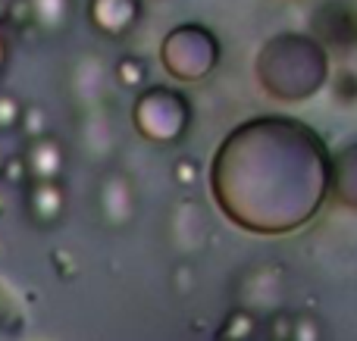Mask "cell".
<instances>
[{"instance_id": "obj_1", "label": "cell", "mask_w": 357, "mask_h": 341, "mask_svg": "<svg viewBox=\"0 0 357 341\" xmlns=\"http://www.w3.org/2000/svg\"><path fill=\"white\" fill-rule=\"evenodd\" d=\"M132 122H135L138 135H144L148 141H178L188 125V104L182 94L169 91V88H151L135 100Z\"/></svg>"}, {"instance_id": "obj_2", "label": "cell", "mask_w": 357, "mask_h": 341, "mask_svg": "<svg viewBox=\"0 0 357 341\" xmlns=\"http://www.w3.org/2000/svg\"><path fill=\"white\" fill-rule=\"evenodd\" d=\"M94 207L104 225L123 229L135 219V188L126 173H104L94 191Z\"/></svg>"}, {"instance_id": "obj_3", "label": "cell", "mask_w": 357, "mask_h": 341, "mask_svg": "<svg viewBox=\"0 0 357 341\" xmlns=\"http://www.w3.org/2000/svg\"><path fill=\"white\" fill-rule=\"evenodd\" d=\"M142 19V0H88V22L98 35L119 41Z\"/></svg>"}, {"instance_id": "obj_4", "label": "cell", "mask_w": 357, "mask_h": 341, "mask_svg": "<svg viewBox=\"0 0 357 341\" xmlns=\"http://www.w3.org/2000/svg\"><path fill=\"white\" fill-rule=\"evenodd\" d=\"M25 213L38 229H54L66 216V191H63L60 182H29Z\"/></svg>"}, {"instance_id": "obj_5", "label": "cell", "mask_w": 357, "mask_h": 341, "mask_svg": "<svg viewBox=\"0 0 357 341\" xmlns=\"http://www.w3.org/2000/svg\"><path fill=\"white\" fill-rule=\"evenodd\" d=\"M22 160L29 166L31 182H60L66 150H63V144L54 135H44V138H35V141H25Z\"/></svg>"}, {"instance_id": "obj_6", "label": "cell", "mask_w": 357, "mask_h": 341, "mask_svg": "<svg viewBox=\"0 0 357 341\" xmlns=\"http://www.w3.org/2000/svg\"><path fill=\"white\" fill-rule=\"evenodd\" d=\"M25 329V307L10 285L0 279V335L16 338Z\"/></svg>"}, {"instance_id": "obj_7", "label": "cell", "mask_w": 357, "mask_h": 341, "mask_svg": "<svg viewBox=\"0 0 357 341\" xmlns=\"http://www.w3.org/2000/svg\"><path fill=\"white\" fill-rule=\"evenodd\" d=\"M31 10H35L38 29H41L44 35H56V31L66 29L73 0H31Z\"/></svg>"}, {"instance_id": "obj_8", "label": "cell", "mask_w": 357, "mask_h": 341, "mask_svg": "<svg viewBox=\"0 0 357 341\" xmlns=\"http://www.w3.org/2000/svg\"><path fill=\"white\" fill-rule=\"evenodd\" d=\"M113 79L123 91H142L144 81H148V63L138 60V56H123L113 69Z\"/></svg>"}, {"instance_id": "obj_9", "label": "cell", "mask_w": 357, "mask_h": 341, "mask_svg": "<svg viewBox=\"0 0 357 341\" xmlns=\"http://www.w3.org/2000/svg\"><path fill=\"white\" fill-rule=\"evenodd\" d=\"M19 129H22L25 141H35V138L50 135L47 110H44V106H38V104H25V110H22V122H19Z\"/></svg>"}, {"instance_id": "obj_10", "label": "cell", "mask_w": 357, "mask_h": 341, "mask_svg": "<svg viewBox=\"0 0 357 341\" xmlns=\"http://www.w3.org/2000/svg\"><path fill=\"white\" fill-rule=\"evenodd\" d=\"M22 110L25 104L10 91H0V132H10V129H19L22 122Z\"/></svg>"}, {"instance_id": "obj_11", "label": "cell", "mask_w": 357, "mask_h": 341, "mask_svg": "<svg viewBox=\"0 0 357 341\" xmlns=\"http://www.w3.org/2000/svg\"><path fill=\"white\" fill-rule=\"evenodd\" d=\"M50 267H54L56 279H63V282H69V279L79 276V260H75V254L73 251H66V248L50 251Z\"/></svg>"}, {"instance_id": "obj_12", "label": "cell", "mask_w": 357, "mask_h": 341, "mask_svg": "<svg viewBox=\"0 0 357 341\" xmlns=\"http://www.w3.org/2000/svg\"><path fill=\"white\" fill-rule=\"evenodd\" d=\"M3 182H6V185H13V188H29L31 175H29V166H25L22 154L6 157V163H3Z\"/></svg>"}, {"instance_id": "obj_13", "label": "cell", "mask_w": 357, "mask_h": 341, "mask_svg": "<svg viewBox=\"0 0 357 341\" xmlns=\"http://www.w3.org/2000/svg\"><path fill=\"white\" fill-rule=\"evenodd\" d=\"M10 25L13 29H31L35 25L31 0H10Z\"/></svg>"}, {"instance_id": "obj_14", "label": "cell", "mask_w": 357, "mask_h": 341, "mask_svg": "<svg viewBox=\"0 0 357 341\" xmlns=\"http://www.w3.org/2000/svg\"><path fill=\"white\" fill-rule=\"evenodd\" d=\"M173 179H176V185H182V188H191L197 182V166H195V160H178L176 166H173Z\"/></svg>"}, {"instance_id": "obj_15", "label": "cell", "mask_w": 357, "mask_h": 341, "mask_svg": "<svg viewBox=\"0 0 357 341\" xmlns=\"http://www.w3.org/2000/svg\"><path fill=\"white\" fill-rule=\"evenodd\" d=\"M0 25H10V0H0Z\"/></svg>"}, {"instance_id": "obj_16", "label": "cell", "mask_w": 357, "mask_h": 341, "mask_svg": "<svg viewBox=\"0 0 357 341\" xmlns=\"http://www.w3.org/2000/svg\"><path fill=\"white\" fill-rule=\"evenodd\" d=\"M3 66H6V47H3V41H0V72H3Z\"/></svg>"}, {"instance_id": "obj_17", "label": "cell", "mask_w": 357, "mask_h": 341, "mask_svg": "<svg viewBox=\"0 0 357 341\" xmlns=\"http://www.w3.org/2000/svg\"><path fill=\"white\" fill-rule=\"evenodd\" d=\"M6 213V198H3V191H0V216Z\"/></svg>"}, {"instance_id": "obj_18", "label": "cell", "mask_w": 357, "mask_h": 341, "mask_svg": "<svg viewBox=\"0 0 357 341\" xmlns=\"http://www.w3.org/2000/svg\"><path fill=\"white\" fill-rule=\"evenodd\" d=\"M3 163H6V157L0 154V179H3Z\"/></svg>"}, {"instance_id": "obj_19", "label": "cell", "mask_w": 357, "mask_h": 341, "mask_svg": "<svg viewBox=\"0 0 357 341\" xmlns=\"http://www.w3.org/2000/svg\"><path fill=\"white\" fill-rule=\"evenodd\" d=\"M0 254H3V244H0Z\"/></svg>"}]
</instances>
